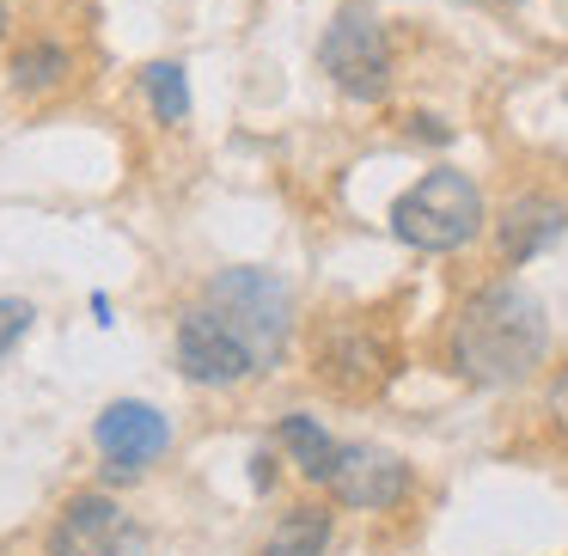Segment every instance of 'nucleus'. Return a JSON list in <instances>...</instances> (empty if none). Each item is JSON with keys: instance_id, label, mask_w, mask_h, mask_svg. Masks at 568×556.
Masks as SVG:
<instances>
[{"instance_id": "1", "label": "nucleus", "mask_w": 568, "mask_h": 556, "mask_svg": "<svg viewBox=\"0 0 568 556\" xmlns=\"http://www.w3.org/2000/svg\"><path fill=\"white\" fill-rule=\"evenodd\" d=\"M544 306L514 282H495L470 294V306L453 324V373L470 385H514L544 361Z\"/></svg>"}, {"instance_id": "2", "label": "nucleus", "mask_w": 568, "mask_h": 556, "mask_svg": "<svg viewBox=\"0 0 568 556\" xmlns=\"http://www.w3.org/2000/svg\"><path fill=\"white\" fill-rule=\"evenodd\" d=\"M392 233L409 251H458L483 233V196L465 172L434 165L392 202Z\"/></svg>"}, {"instance_id": "3", "label": "nucleus", "mask_w": 568, "mask_h": 556, "mask_svg": "<svg viewBox=\"0 0 568 556\" xmlns=\"http://www.w3.org/2000/svg\"><path fill=\"white\" fill-rule=\"evenodd\" d=\"M318 62L331 74V87L355 104H373L392 92V43H385V26L367 0H348L343 13L324 26Z\"/></svg>"}, {"instance_id": "4", "label": "nucleus", "mask_w": 568, "mask_h": 556, "mask_svg": "<svg viewBox=\"0 0 568 556\" xmlns=\"http://www.w3.org/2000/svg\"><path fill=\"white\" fill-rule=\"evenodd\" d=\"M209 306L245 336V348L257 355V367H275L287 343V294L275 275L263 270H221L209 282Z\"/></svg>"}, {"instance_id": "5", "label": "nucleus", "mask_w": 568, "mask_h": 556, "mask_svg": "<svg viewBox=\"0 0 568 556\" xmlns=\"http://www.w3.org/2000/svg\"><path fill=\"white\" fill-rule=\"evenodd\" d=\"M178 367L196 385H239V380H251V373H263L257 355L245 348V336H239L214 306L184 312V324H178Z\"/></svg>"}, {"instance_id": "6", "label": "nucleus", "mask_w": 568, "mask_h": 556, "mask_svg": "<svg viewBox=\"0 0 568 556\" xmlns=\"http://www.w3.org/2000/svg\"><path fill=\"white\" fill-rule=\"evenodd\" d=\"M324 489L336 495L343 507H361V514H385L409 495V465L397 453H379L367 441L336 446L331 471H324Z\"/></svg>"}, {"instance_id": "7", "label": "nucleus", "mask_w": 568, "mask_h": 556, "mask_svg": "<svg viewBox=\"0 0 568 556\" xmlns=\"http://www.w3.org/2000/svg\"><path fill=\"white\" fill-rule=\"evenodd\" d=\"M318 380H331L343 397H373L392 380V343L373 324L343 319L318 336Z\"/></svg>"}, {"instance_id": "8", "label": "nucleus", "mask_w": 568, "mask_h": 556, "mask_svg": "<svg viewBox=\"0 0 568 556\" xmlns=\"http://www.w3.org/2000/svg\"><path fill=\"white\" fill-rule=\"evenodd\" d=\"M92 441H99V453L111 458V477H135L141 465H153V458L172 446V422H165L153 404L123 397V404H111L99 422H92Z\"/></svg>"}, {"instance_id": "9", "label": "nucleus", "mask_w": 568, "mask_h": 556, "mask_svg": "<svg viewBox=\"0 0 568 556\" xmlns=\"http://www.w3.org/2000/svg\"><path fill=\"white\" fill-rule=\"evenodd\" d=\"M129 544H135L129 514L99 489L74 495V502L62 507V519L50 526V556H123Z\"/></svg>"}, {"instance_id": "10", "label": "nucleus", "mask_w": 568, "mask_h": 556, "mask_svg": "<svg viewBox=\"0 0 568 556\" xmlns=\"http://www.w3.org/2000/svg\"><path fill=\"white\" fill-rule=\"evenodd\" d=\"M568 233V209L550 196H514L495 221V239H501V257L507 263H531L538 251H550L556 239Z\"/></svg>"}, {"instance_id": "11", "label": "nucleus", "mask_w": 568, "mask_h": 556, "mask_svg": "<svg viewBox=\"0 0 568 556\" xmlns=\"http://www.w3.org/2000/svg\"><path fill=\"white\" fill-rule=\"evenodd\" d=\"M324 544H331V514L324 507H294L263 538V556H324Z\"/></svg>"}, {"instance_id": "12", "label": "nucleus", "mask_w": 568, "mask_h": 556, "mask_svg": "<svg viewBox=\"0 0 568 556\" xmlns=\"http://www.w3.org/2000/svg\"><path fill=\"white\" fill-rule=\"evenodd\" d=\"M275 441L294 453V465H300V477H312V483H324V471H331V458H336V441L318 428L312 416H282V428H275Z\"/></svg>"}, {"instance_id": "13", "label": "nucleus", "mask_w": 568, "mask_h": 556, "mask_svg": "<svg viewBox=\"0 0 568 556\" xmlns=\"http://www.w3.org/2000/svg\"><path fill=\"white\" fill-rule=\"evenodd\" d=\"M141 87H148L153 117H160V123H184V117H190V80H184V68H178V62L141 68Z\"/></svg>"}, {"instance_id": "14", "label": "nucleus", "mask_w": 568, "mask_h": 556, "mask_svg": "<svg viewBox=\"0 0 568 556\" xmlns=\"http://www.w3.org/2000/svg\"><path fill=\"white\" fill-rule=\"evenodd\" d=\"M62 74H68V50H62V43H31V50L13 55V87L19 92H50Z\"/></svg>"}, {"instance_id": "15", "label": "nucleus", "mask_w": 568, "mask_h": 556, "mask_svg": "<svg viewBox=\"0 0 568 556\" xmlns=\"http://www.w3.org/2000/svg\"><path fill=\"white\" fill-rule=\"evenodd\" d=\"M31 319H38V312H31L26 300H0V361L19 348V336L31 331Z\"/></svg>"}, {"instance_id": "16", "label": "nucleus", "mask_w": 568, "mask_h": 556, "mask_svg": "<svg viewBox=\"0 0 568 556\" xmlns=\"http://www.w3.org/2000/svg\"><path fill=\"white\" fill-rule=\"evenodd\" d=\"M550 416H556V428L568 434V373H562V380L550 385Z\"/></svg>"}, {"instance_id": "17", "label": "nucleus", "mask_w": 568, "mask_h": 556, "mask_svg": "<svg viewBox=\"0 0 568 556\" xmlns=\"http://www.w3.org/2000/svg\"><path fill=\"white\" fill-rule=\"evenodd\" d=\"M416 135H428V141H453V129L434 123V117H416Z\"/></svg>"}, {"instance_id": "18", "label": "nucleus", "mask_w": 568, "mask_h": 556, "mask_svg": "<svg viewBox=\"0 0 568 556\" xmlns=\"http://www.w3.org/2000/svg\"><path fill=\"white\" fill-rule=\"evenodd\" d=\"M251 465H257V471H251V483H257V489H270V477H275L270 465H275V458H270V453H257V458H251Z\"/></svg>"}, {"instance_id": "19", "label": "nucleus", "mask_w": 568, "mask_h": 556, "mask_svg": "<svg viewBox=\"0 0 568 556\" xmlns=\"http://www.w3.org/2000/svg\"><path fill=\"white\" fill-rule=\"evenodd\" d=\"M0 38H7V7H0Z\"/></svg>"}]
</instances>
